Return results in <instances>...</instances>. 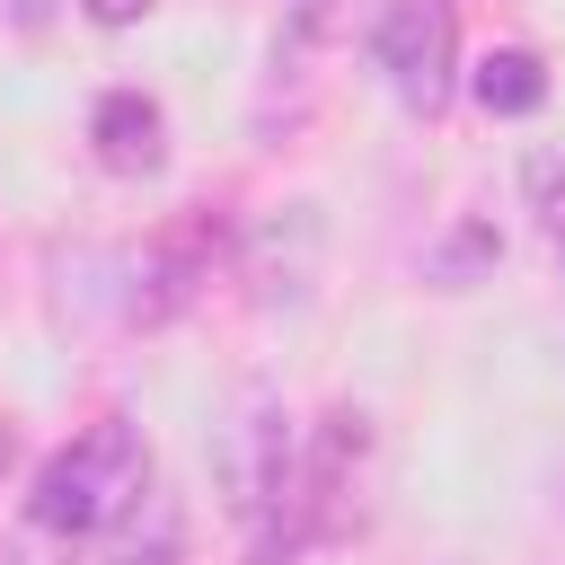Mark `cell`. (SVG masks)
Here are the masks:
<instances>
[{"label": "cell", "mask_w": 565, "mask_h": 565, "mask_svg": "<svg viewBox=\"0 0 565 565\" xmlns=\"http://www.w3.org/2000/svg\"><path fill=\"white\" fill-rule=\"evenodd\" d=\"M556 503H565V477H556Z\"/></svg>", "instance_id": "11"}, {"label": "cell", "mask_w": 565, "mask_h": 565, "mask_svg": "<svg viewBox=\"0 0 565 565\" xmlns=\"http://www.w3.org/2000/svg\"><path fill=\"white\" fill-rule=\"evenodd\" d=\"M88 150L106 177H159L168 168V115L150 88H106L88 106Z\"/></svg>", "instance_id": "4"}, {"label": "cell", "mask_w": 565, "mask_h": 565, "mask_svg": "<svg viewBox=\"0 0 565 565\" xmlns=\"http://www.w3.org/2000/svg\"><path fill=\"white\" fill-rule=\"evenodd\" d=\"M318 9H327V0H300V9H291V26H318Z\"/></svg>", "instance_id": "10"}, {"label": "cell", "mask_w": 565, "mask_h": 565, "mask_svg": "<svg viewBox=\"0 0 565 565\" xmlns=\"http://www.w3.org/2000/svg\"><path fill=\"white\" fill-rule=\"evenodd\" d=\"M468 88H477V106H486V115H539V106H547V62H539L530 44H503V53H486V62H477V79H468Z\"/></svg>", "instance_id": "6"}, {"label": "cell", "mask_w": 565, "mask_h": 565, "mask_svg": "<svg viewBox=\"0 0 565 565\" xmlns=\"http://www.w3.org/2000/svg\"><path fill=\"white\" fill-rule=\"evenodd\" d=\"M150 486H159V477H150V441H141V424L97 415L79 441H62V450L35 468L26 521L53 530V539H79V547H88V539H106Z\"/></svg>", "instance_id": "1"}, {"label": "cell", "mask_w": 565, "mask_h": 565, "mask_svg": "<svg viewBox=\"0 0 565 565\" xmlns=\"http://www.w3.org/2000/svg\"><path fill=\"white\" fill-rule=\"evenodd\" d=\"M494 256H503L494 221H459V230L433 247V282H441V291H468V282H477V265H494Z\"/></svg>", "instance_id": "7"}, {"label": "cell", "mask_w": 565, "mask_h": 565, "mask_svg": "<svg viewBox=\"0 0 565 565\" xmlns=\"http://www.w3.org/2000/svg\"><path fill=\"white\" fill-rule=\"evenodd\" d=\"M371 53H380V71H388L406 115H441L450 79H459V9L450 0H388Z\"/></svg>", "instance_id": "2"}, {"label": "cell", "mask_w": 565, "mask_h": 565, "mask_svg": "<svg viewBox=\"0 0 565 565\" xmlns=\"http://www.w3.org/2000/svg\"><path fill=\"white\" fill-rule=\"evenodd\" d=\"M141 9H150V0H88V18H97V26H132Z\"/></svg>", "instance_id": "8"}, {"label": "cell", "mask_w": 565, "mask_h": 565, "mask_svg": "<svg viewBox=\"0 0 565 565\" xmlns=\"http://www.w3.org/2000/svg\"><path fill=\"white\" fill-rule=\"evenodd\" d=\"M185 556V512H177V494H141L106 539H97V565H177Z\"/></svg>", "instance_id": "5"}, {"label": "cell", "mask_w": 565, "mask_h": 565, "mask_svg": "<svg viewBox=\"0 0 565 565\" xmlns=\"http://www.w3.org/2000/svg\"><path fill=\"white\" fill-rule=\"evenodd\" d=\"M0 18H9V26H44V18H53V0H0Z\"/></svg>", "instance_id": "9"}, {"label": "cell", "mask_w": 565, "mask_h": 565, "mask_svg": "<svg viewBox=\"0 0 565 565\" xmlns=\"http://www.w3.org/2000/svg\"><path fill=\"white\" fill-rule=\"evenodd\" d=\"M291 477H300L291 424H282L274 397H256L247 424H238V441H230V503H238V521H274L291 503Z\"/></svg>", "instance_id": "3"}]
</instances>
